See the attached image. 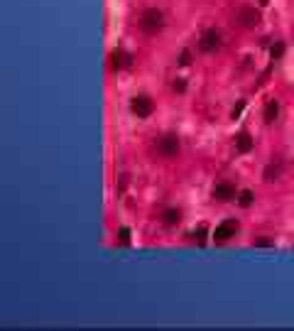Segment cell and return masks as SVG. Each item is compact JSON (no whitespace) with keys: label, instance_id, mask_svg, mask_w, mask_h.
Here are the masks:
<instances>
[{"label":"cell","instance_id":"30bf717a","mask_svg":"<svg viewBox=\"0 0 294 331\" xmlns=\"http://www.w3.org/2000/svg\"><path fill=\"white\" fill-rule=\"evenodd\" d=\"M277 116H280V103L275 101V98H270L267 103H265V113H263V118L267 125H272V123L277 121Z\"/></svg>","mask_w":294,"mask_h":331},{"label":"cell","instance_id":"8fae6325","mask_svg":"<svg viewBox=\"0 0 294 331\" xmlns=\"http://www.w3.org/2000/svg\"><path fill=\"white\" fill-rule=\"evenodd\" d=\"M282 162H270L267 165V169H265V181H277L282 177Z\"/></svg>","mask_w":294,"mask_h":331},{"label":"cell","instance_id":"d6986e66","mask_svg":"<svg viewBox=\"0 0 294 331\" xmlns=\"http://www.w3.org/2000/svg\"><path fill=\"white\" fill-rule=\"evenodd\" d=\"M179 64H181V66H186V64H189V52H181V57H179Z\"/></svg>","mask_w":294,"mask_h":331},{"label":"cell","instance_id":"5bb4252c","mask_svg":"<svg viewBox=\"0 0 294 331\" xmlns=\"http://www.w3.org/2000/svg\"><path fill=\"white\" fill-rule=\"evenodd\" d=\"M118 236H120V243H123V245H130V228H128V226H120Z\"/></svg>","mask_w":294,"mask_h":331},{"label":"cell","instance_id":"2e32d148","mask_svg":"<svg viewBox=\"0 0 294 331\" xmlns=\"http://www.w3.org/2000/svg\"><path fill=\"white\" fill-rule=\"evenodd\" d=\"M204 236H206V228H204V226H201L199 231H194V233H191V238H194V241H199V243H204Z\"/></svg>","mask_w":294,"mask_h":331},{"label":"cell","instance_id":"ba28073f","mask_svg":"<svg viewBox=\"0 0 294 331\" xmlns=\"http://www.w3.org/2000/svg\"><path fill=\"white\" fill-rule=\"evenodd\" d=\"M235 196H238V191H235V186L231 184V181H218V184L213 186V199L221 201V204L233 201Z\"/></svg>","mask_w":294,"mask_h":331},{"label":"cell","instance_id":"7c38bea8","mask_svg":"<svg viewBox=\"0 0 294 331\" xmlns=\"http://www.w3.org/2000/svg\"><path fill=\"white\" fill-rule=\"evenodd\" d=\"M181 221V211L179 209H164L162 211V223L164 226H176Z\"/></svg>","mask_w":294,"mask_h":331},{"label":"cell","instance_id":"9c48e42d","mask_svg":"<svg viewBox=\"0 0 294 331\" xmlns=\"http://www.w3.org/2000/svg\"><path fill=\"white\" fill-rule=\"evenodd\" d=\"M253 148H255V140L250 138V133H245V130L238 133V138H235V150L245 155V152H250Z\"/></svg>","mask_w":294,"mask_h":331},{"label":"cell","instance_id":"ac0fdd59","mask_svg":"<svg viewBox=\"0 0 294 331\" xmlns=\"http://www.w3.org/2000/svg\"><path fill=\"white\" fill-rule=\"evenodd\" d=\"M282 52H285V47H282V44L272 47V59H280V57H282Z\"/></svg>","mask_w":294,"mask_h":331},{"label":"cell","instance_id":"e0dca14e","mask_svg":"<svg viewBox=\"0 0 294 331\" xmlns=\"http://www.w3.org/2000/svg\"><path fill=\"white\" fill-rule=\"evenodd\" d=\"M172 89L179 91V93H184V89H186V84H184V79H174V84H172Z\"/></svg>","mask_w":294,"mask_h":331},{"label":"cell","instance_id":"5b68a950","mask_svg":"<svg viewBox=\"0 0 294 331\" xmlns=\"http://www.w3.org/2000/svg\"><path fill=\"white\" fill-rule=\"evenodd\" d=\"M130 111L138 116V118H149L152 111H154V101L149 96H135L133 103H130Z\"/></svg>","mask_w":294,"mask_h":331},{"label":"cell","instance_id":"6da1fadb","mask_svg":"<svg viewBox=\"0 0 294 331\" xmlns=\"http://www.w3.org/2000/svg\"><path fill=\"white\" fill-rule=\"evenodd\" d=\"M138 27L145 32V34H157L164 27V12L157 10V7H147L140 12V20H138Z\"/></svg>","mask_w":294,"mask_h":331},{"label":"cell","instance_id":"52a82bcc","mask_svg":"<svg viewBox=\"0 0 294 331\" xmlns=\"http://www.w3.org/2000/svg\"><path fill=\"white\" fill-rule=\"evenodd\" d=\"M133 61H135V59H133V54H130L128 49H120V47L113 49V52H111V57H108V64H111V69H113V71H123V69H128Z\"/></svg>","mask_w":294,"mask_h":331},{"label":"cell","instance_id":"9a60e30c","mask_svg":"<svg viewBox=\"0 0 294 331\" xmlns=\"http://www.w3.org/2000/svg\"><path fill=\"white\" fill-rule=\"evenodd\" d=\"M253 245H255V248H272L275 243L270 241V238H265V236H263V238H258V241L253 243Z\"/></svg>","mask_w":294,"mask_h":331},{"label":"cell","instance_id":"4fadbf2b","mask_svg":"<svg viewBox=\"0 0 294 331\" xmlns=\"http://www.w3.org/2000/svg\"><path fill=\"white\" fill-rule=\"evenodd\" d=\"M253 201H255V194H253V191H240V194H238V204H240V206L248 209Z\"/></svg>","mask_w":294,"mask_h":331},{"label":"cell","instance_id":"277c9868","mask_svg":"<svg viewBox=\"0 0 294 331\" xmlns=\"http://www.w3.org/2000/svg\"><path fill=\"white\" fill-rule=\"evenodd\" d=\"M235 20H238V25H240V27L253 30V27H258V25H260V12H258L255 7H250V5H243V7L235 12Z\"/></svg>","mask_w":294,"mask_h":331},{"label":"cell","instance_id":"3957f363","mask_svg":"<svg viewBox=\"0 0 294 331\" xmlns=\"http://www.w3.org/2000/svg\"><path fill=\"white\" fill-rule=\"evenodd\" d=\"M221 32L216 30V27H208V30L201 32V37H199V49L206 52V54H211V52H216L218 47H221Z\"/></svg>","mask_w":294,"mask_h":331},{"label":"cell","instance_id":"8992f818","mask_svg":"<svg viewBox=\"0 0 294 331\" xmlns=\"http://www.w3.org/2000/svg\"><path fill=\"white\" fill-rule=\"evenodd\" d=\"M235 233H238V221H235V218H228V221H223V223L216 226V231H213V241L226 243V241H231Z\"/></svg>","mask_w":294,"mask_h":331},{"label":"cell","instance_id":"7a4b0ae2","mask_svg":"<svg viewBox=\"0 0 294 331\" xmlns=\"http://www.w3.org/2000/svg\"><path fill=\"white\" fill-rule=\"evenodd\" d=\"M154 150H157V155H162V157H174L176 152H179V138H176L174 133H167V135L157 138Z\"/></svg>","mask_w":294,"mask_h":331}]
</instances>
